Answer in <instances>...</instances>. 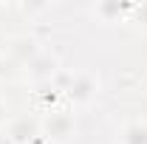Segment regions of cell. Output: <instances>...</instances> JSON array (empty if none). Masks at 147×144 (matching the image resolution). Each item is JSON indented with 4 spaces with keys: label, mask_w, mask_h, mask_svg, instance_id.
<instances>
[{
    "label": "cell",
    "mask_w": 147,
    "mask_h": 144,
    "mask_svg": "<svg viewBox=\"0 0 147 144\" xmlns=\"http://www.w3.org/2000/svg\"><path fill=\"white\" fill-rule=\"evenodd\" d=\"M3 119H6V108L0 105V124H3Z\"/></svg>",
    "instance_id": "cell-1"
}]
</instances>
